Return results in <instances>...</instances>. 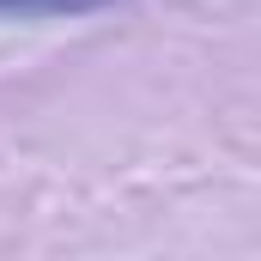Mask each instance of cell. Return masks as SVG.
Here are the masks:
<instances>
[{
  "mask_svg": "<svg viewBox=\"0 0 261 261\" xmlns=\"http://www.w3.org/2000/svg\"><path fill=\"white\" fill-rule=\"evenodd\" d=\"M110 0H0V12H18V18H73V12H97Z\"/></svg>",
  "mask_w": 261,
  "mask_h": 261,
  "instance_id": "1",
  "label": "cell"
}]
</instances>
